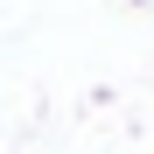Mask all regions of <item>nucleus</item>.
Listing matches in <instances>:
<instances>
[{"label": "nucleus", "instance_id": "f257e3e1", "mask_svg": "<svg viewBox=\"0 0 154 154\" xmlns=\"http://www.w3.org/2000/svg\"><path fill=\"white\" fill-rule=\"evenodd\" d=\"M133 7H147V0H133Z\"/></svg>", "mask_w": 154, "mask_h": 154}]
</instances>
